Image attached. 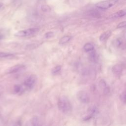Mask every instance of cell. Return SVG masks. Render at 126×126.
I'll return each instance as SVG.
<instances>
[{
	"label": "cell",
	"mask_w": 126,
	"mask_h": 126,
	"mask_svg": "<svg viewBox=\"0 0 126 126\" xmlns=\"http://www.w3.org/2000/svg\"><path fill=\"white\" fill-rule=\"evenodd\" d=\"M54 35V33L53 32H47L45 34V37L46 38H50L52 37Z\"/></svg>",
	"instance_id": "cell-19"
},
{
	"label": "cell",
	"mask_w": 126,
	"mask_h": 126,
	"mask_svg": "<svg viewBox=\"0 0 126 126\" xmlns=\"http://www.w3.org/2000/svg\"><path fill=\"white\" fill-rule=\"evenodd\" d=\"M112 70L113 71V72L116 74V75H120L121 74L122 72V70H123V68L122 66L120 64H116L115 65H114L112 68Z\"/></svg>",
	"instance_id": "cell-8"
},
{
	"label": "cell",
	"mask_w": 126,
	"mask_h": 126,
	"mask_svg": "<svg viewBox=\"0 0 126 126\" xmlns=\"http://www.w3.org/2000/svg\"><path fill=\"white\" fill-rule=\"evenodd\" d=\"M14 57V55L9 53L3 52L0 51V59H12Z\"/></svg>",
	"instance_id": "cell-11"
},
{
	"label": "cell",
	"mask_w": 126,
	"mask_h": 126,
	"mask_svg": "<svg viewBox=\"0 0 126 126\" xmlns=\"http://www.w3.org/2000/svg\"><path fill=\"white\" fill-rule=\"evenodd\" d=\"M62 67L60 65H58L54 67L52 70V73L53 74H56L58 73L61 70Z\"/></svg>",
	"instance_id": "cell-16"
},
{
	"label": "cell",
	"mask_w": 126,
	"mask_h": 126,
	"mask_svg": "<svg viewBox=\"0 0 126 126\" xmlns=\"http://www.w3.org/2000/svg\"><path fill=\"white\" fill-rule=\"evenodd\" d=\"M109 91H110V89H109V87L106 86L103 89V93L104 94H107L109 93Z\"/></svg>",
	"instance_id": "cell-22"
},
{
	"label": "cell",
	"mask_w": 126,
	"mask_h": 126,
	"mask_svg": "<svg viewBox=\"0 0 126 126\" xmlns=\"http://www.w3.org/2000/svg\"><path fill=\"white\" fill-rule=\"evenodd\" d=\"M45 8H42V10L43 11H49L50 10V8H49V7H48V6H46V5H45V6H43Z\"/></svg>",
	"instance_id": "cell-23"
},
{
	"label": "cell",
	"mask_w": 126,
	"mask_h": 126,
	"mask_svg": "<svg viewBox=\"0 0 126 126\" xmlns=\"http://www.w3.org/2000/svg\"><path fill=\"white\" fill-rule=\"evenodd\" d=\"M118 1V0H105L97 2L95 6L101 9H107L115 5Z\"/></svg>",
	"instance_id": "cell-2"
},
{
	"label": "cell",
	"mask_w": 126,
	"mask_h": 126,
	"mask_svg": "<svg viewBox=\"0 0 126 126\" xmlns=\"http://www.w3.org/2000/svg\"></svg>",
	"instance_id": "cell-27"
},
{
	"label": "cell",
	"mask_w": 126,
	"mask_h": 126,
	"mask_svg": "<svg viewBox=\"0 0 126 126\" xmlns=\"http://www.w3.org/2000/svg\"><path fill=\"white\" fill-rule=\"evenodd\" d=\"M37 77L35 75L32 74L27 77L24 82V86L28 89H32L35 84Z\"/></svg>",
	"instance_id": "cell-4"
},
{
	"label": "cell",
	"mask_w": 126,
	"mask_h": 126,
	"mask_svg": "<svg viewBox=\"0 0 126 126\" xmlns=\"http://www.w3.org/2000/svg\"><path fill=\"white\" fill-rule=\"evenodd\" d=\"M83 49L86 52H91L94 50V47L92 44L90 43H87L84 45Z\"/></svg>",
	"instance_id": "cell-12"
},
{
	"label": "cell",
	"mask_w": 126,
	"mask_h": 126,
	"mask_svg": "<svg viewBox=\"0 0 126 126\" xmlns=\"http://www.w3.org/2000/svg\"><path fill=\"white\" fill-rule=\"evenodd\" d=\"M71 39V37L70 36H69V35L64 36L60 39L59 43L60 44H64L67 43L69 41H70Z\"/></svg>",
	"instance_id": "cell-13"
},
{
	"label": "cell",
	"mask_w": 126,
	"mask_h": 126,
	"mask_svg": "<svg viewBox=\"0 0 126 126\" xmlns=\"http://www.w3.org/2000/svg\"><path fill=\"white\" fill-rule=\"evenodd\" d=\"M25 66L23 64H16L10 67L7 70V73L8 74H13V73H18L23 70L25 69Z\"/></svg>",
	"instance_id": "cell-6"
},
{
	"label": "cell",
	"mask_w": 126,
	"mask_h": 126,
	"mask_svg": "<svg viewBox=\"0 0 126 126\" xmlns=\"http://www.w3.org/2000/svg\"><path fill=\"white\" fill-rule=\"evenodd\" d=\"M88 116L86 118V120H87L88 119L91 118L92 117L95 116L98 113V110L97 108L95 106H92L89 107V108L88 110Z\"/></svg>",
	"instance_id": "cell-7"
},
{
	"label": "cell",
	"mask_w": 126,
	"mask_h": 126,
	"mask_svg": "<svg viewBox=\"0 0 126 126\" xmlns=\"http://www.w3.org/2000/svg\"><path fill=\"white\" fill-rule=\"evenodd\" d=\"M126 27V21H123L120 22L117 26V28H122Z\"/></svg>",
	"instance_id": "cell-21"
},
{
	"label": "cell",
	"mask_w": 126,
	"mask_h": 126,
	"mask_svg": "<svg viewBox=\"0 0 126 126\" xmlns=\"http://www.w3.org/2000/svg\"><path fill=\"white\" fill-rule=\"evenodd\" d=\"M3 37H4V35H3L2 33H0V40H1V39H2L3 38Z\"/></svg>",
	"instance_id": "cell-24"
},
{
	"label": "cell",
	"mask_w": 126,
	"mask_h": 126,
	"mask_svg": "<svg viewBox=\"0 0 126 126\" xmlns=\"http://www.w3.org/2000/svg\"><path fill=\"white\" fill-rule=\"evenodd\" d=\"M111 35V31H107L103 33H102L99 37V40L101 41H104L107 40Z\"/></svg>",
	"instance_id": "cell-10"
},
{
	"label": "cell",
	"mask_w": 126,
	"mask_h": 126,
	"mask_svg": "<svg viewBox=\"0 0 126 126\" xmlns=\"http://www.w3.org/2000/svg\"><path fill=\"white\" fill-rule=\"evenodd\" d=\"M31 123L33 126H38L39 125V120L37 117L32 118L31 121Z\"/></svg>",
	"instance_id": "cell-14"
},
{
	"label": "cell",
	"mask_w": 126,
	"mask_h": 126,
	"mask_svg": "<svg viewBox=\"0 0 126 126\" xmlns=\"http://www.w3.org/2000/svg\"><path fill=\"white\" fill-rule=\"evenodd\" d=\"M23 90V88L19 85H15L14 87V91L16 93H21Z\"/></svg>",
	"instance_id": "cell-17"
},
{
	"label": "cell",
	"mask_w": 126,
	"mask_h": 126,
	"mask_svg": "<svg viewBox=\"0 0 126 126\" xmlns=\"http://www.w3.org/2000/svg\"><path fill=\"white\" fill-rule=\"evenodd\" d=\"M0 115H1V112H0Z\"/></svg>",
	"instance_id": "cell-26"
},
{
	"label": "cell",
	"mask_w": 126,
	"mask_h": 126,
	"mask_svg": "<svg viewBox=\"0 0 126 126\" xmlns=\"http://www.w3.org/2000/svg\"><path fill=\"white\" fill-rule=\"evenodd\" d=\"M39 29L37 28L28 29L26 30L19 31L16 32L14 34V35L16 36H18V37L28 36H30V35L34 34L35 33L39 31Z\"/></svg>",
	"instance_id": "cell-3"
},
{
	"label": "cell",
	"mask_w": 126,
	"mask_h": 126,
	"mask_svg": "<svg viewBox=\"0 0 126 126\" xmlns=\"http://www.w3.org/2000/svg\"><path fill=\"white\" fill-rule=\"evenodd\" d=\"M120 98L123 103H126V89L121 94Z\"/></svg>",
	"instance_id": "cell-15"
},
{
	"label": "cell",
	"mask_w": 126,
	"mask_h": 126,
	"mask_svg": "<svg viewBox=\"0 0 126 126\" xmlns=\"http://www.w3.org/2000/svg\"><path fill=\"white\" fill-rule=\"evenodd\" d=\"M115 44H116V46L118 47H121L122 45L123 41H122V40L120 38H118V39H117L116 40Z\"/></svg>",
	"instance_id": "cell-20"
},
{
	"label": "cell",
	"mask_w": 126,
	"mask_h": 126,
	"mask_svg": "<svg viewBox=\"0 0 126 126\" xmlns=\"http://www.w3.org/2000/svg\"><path fill=\"white\" fill-rule=\"evenodd\" d=\"M91 53L90 54V59L91 61L92 62H94L95 60H96V55L94 52V51H91Z\"/></svg>",
	"instance_id": "cell-18"
},
{
	"label": "cell",
	"mask_w": 126,
	"mask_h": 126,
	"mask_svg": "<svg viewBox=\"0 0 126 126\" xmlns=\"http://www.w3.org/2000/svg\"><path fill=\"white\" fill-rule=\"evenodd\" d=\"M2 6V4L1 3H0V8Z\"/></svg>",
	"instance_id": "cell-25"
},
{
	"label": "cell",
	"mask_w": 126,
	"mask_h": 126,
	"mask_svg": "<svg viewBox=\"0 0 126 126\" xmlns=\"http://www.w3.org/2000/svg\"><path fill=\"white\" fill-rule=\"evenodd\" d=\"M126 15V11L124 10H119L110 16V18H117L124 16Z\"/></svg>",
	"instance_id": "cell-9"
},
{
	"label": "cell",
	"mask_w": 126,
	"mask_h": 126,
	"mask_svg": "<svg viewBox=\"0 0 126 126\" xmlns=\"http://www.w3.org/2000/svg\"><path fill=\"white\" fill-rule=\"evenodd\" d=\"M58 107L64 114L69 113L72 110V105L68 99L65 96H61L58 99Z\"/></svg>",
	"instance_id": "cell-1"
},
{
	"label": "cell",
	"mask_w": 126,
	"mask_h": 126,
	"mask_svg": "<svg viewBox=\"0 0 126 126\" xmlns=\"http://www.w3.org/2000/svg\"><path fill=\"white\" fill-rule=\"evenodd\" d=\"M78 99L83 103H88L90 102V97L88 93L84 91H80L77 94Z\"/></svg>",
	"instance_id": "cell-5"
}]
</instances>
